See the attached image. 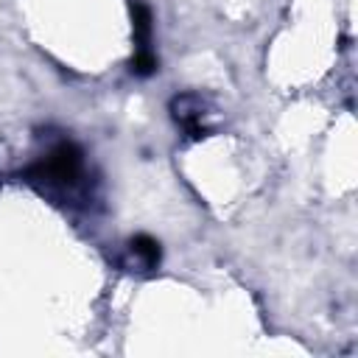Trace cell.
<instances>
[{
	"instance_id": "1",
	"label": "cell",
	"mask_w": 358,
	"mask_h": 358,
	"mask_svg": "<svg viewBox=\"0 0 358 358\" xmlns=\"http://www.w3.org/2000/svg\"><path fill=\"white\" fill-rule=\"evenodd\" d=\"M81 173H84V154L70 140L53 145L48 157L34 168V179H45L48 185H59V187L78 185Z\"/></svg>"
},
{
	"instance_id": "2",
	"label": "cell",
	"mask_w": 358,
	"mask_h": 358,
	"mask_svg": "<svg viewBox=\"0 0 358 358\" xmlns=\"http://www.w3.org/2000/svg\"><path fill=\"white\" fill-rule=\"evenodd\" d=\"M171 115L173 120L185 129V134L190 140H201L210 134V126H207V106L201 101V95L196 92H182L171 101Z\"/></svg>"
},
{
	"instance_id": "3",
	"label": "cell",
	"mask_w": 358,
	"mask_h": 358,
	"mask_svg": "<svg viewBox=\"0 0 358 358\" xmlns=\"http://www.w3.org/2000/svg\"><path fill=\"white\" fill-rule=\"evenodd\" d=\"M131 28L137 50H151V8L143 0H131Z\"/></svg>"
},
{
	"instance_id": "4",
	"label": "cell",
	"mask_w": 358,
	"mask_h": 358,
	"mask_svg": "<svg viewBox=\"0 0 358 358\" xmlns=\"http://www.w3.org/2000/svg\"><path fill=\"white\" fill-rule=\"evenodd\" d=\"M129 252L137 257V263H140L143 268H157V266H159V257H162L159 243H157L151 235H134V238L129 241Z\"/></svg>"
},
{
	"instance_id": "5",
	"label": "cell",
	"mask_w": 358,
	"mask_h": 358,
	"mask_svg": "<svg viewBox=\"0 0 358 358\" xmlns=\"http://www.w3.org/2000/svg\"><path fill=\"white\" fill-rule=\"evenodd\" d=\"M154 70H157V56H154V50H134L131 73L140 76V78H145V76H151Z\"/></svg>"
}]
</instances>
